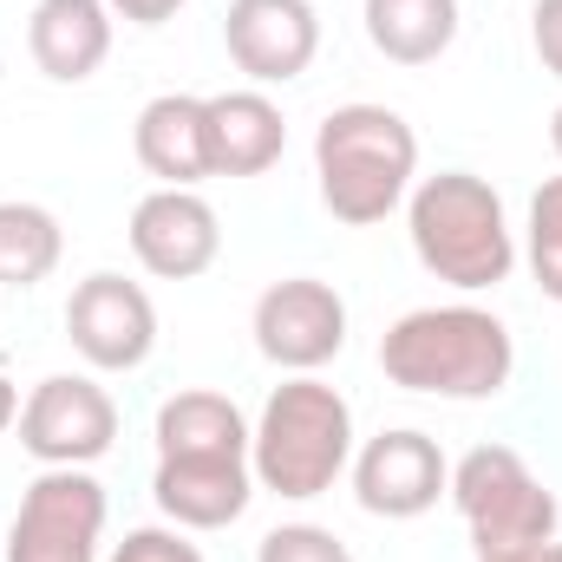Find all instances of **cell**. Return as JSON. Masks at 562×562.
Masks as SVG:
<instances>
[{
  "label": "cell",
  "mask_w": 562,
  "mask_h": 562,
  "mask_svg": "<svg viewBox=\"0 0 562 562\" xmlns=\"http://www.w3.org/2000/svg\"><path fill=\"white\" fill-rule=\"evenodd\" d=\"M380 367L393 386L425 400H497L517 373V340L491 307H471V301L413 307L386 327Z\"/></svg>",
  "instance_id": "1"
},
{
  "label": "cell",
  "mask_w": 562,
  "mask_h": 562,
  "mask_svg": "<svg viewBox=\"0 0 562 562\" xmlns=\"http://www.w3.org/2000/svg\"><path fill=\"white\" fill-rule=\"evenodd\" d=\"M314 177L334 223H386L419 177V132L393 105H340L314 132Z\"/></svg>",
  "instance_id": "2"
},
{
  "label": "cell",
  "mask_w": 562,
  "mask_h": 562,
  "mask_svg": "<svg viewBox=\"0 0 562 562\" xmlns=\"http://www.w3.org/2000/svg\"><path fill=\"white\" fill-rule=\"evenodd\" d=\"M406 236H413V256L425 262V276H438L458 294L497 288L517 269V229L504 216V196L471 170H438V177L413 183Z\"/></svg>",
  "instance_id": "3"
},
{
  "label": "cell",
  "mask_w": 562,
  "mask_h": 562,
  "mask_svg": "<svg viewBox=\"0 0 562 562\" xmlns=\"http://www.w3.org/2000/svg\"><path fill=\"white\" fill-rule=\"evenodd\" d=\"M347 464H353V406L340 400V386L314 373L281 380L249 438L256 484L288 504H307V497H327Z\"/></svg>",
  "instance_id": "4"
},
{
  "label": "cell",
  "mask_w": 562,
  "mask_h": 562,
  "mask_svg": "<svg viewBox=\"0 0 562 562\" xmlns=\"http://www.w3.org/2000/svg\"><path fill=\"white\" fill-rule=\"evenodd\" d=\"M471 530V550H517V543H550L557 537V491L524 464V451L510 445H477L451 464V491H445Z\"/></svg>",
  "instance_id": "5"
},
{
  "label": "cell",
  "mask_w": 562,
  "mask_h": 562,
  "mask_svg": "<svg viewBox=\"0 0 562 562\" xmlns=\"http://www.w3.org/2000/svg\"><path fill=\"white\" fill-rule=\"evenodd\" d=\"M99 537H105V484L86 464H46L20 497L0 562H99Z\"/></svg>",
  "instance_id": "6"
},
{
  "label": "cell",
  "mask_w": 562,
  "mask_h": 562,
  "mask_svg": "<svg viewBox=\"0 0 562 562\" xmlns=\"http://www.w3.org/2000/svg\"><path fill=\"white\" fill-rule=\"evenodd\" d=\"M119 438V400L86 373H53L20 400V445L40 464H92Z\"/></svg>",
  "instance_id": "7"
},
{
  "label": "cell",
  "mask_w": 562,
  "mask_h": 562,
  "mask_svg": "<svg viewBox=\"0 0 562 562\" xmlns=\"http://www.w3.org/2000/svg\"><path fill=\"white\" fill-rule=\"evenodd\" d=\"M347 471H353L360 510L386 517V524H413L425 510H438V497L451 491V464H445L438 438H425L413 425H393V431L367 438Z\"/></svg>",
  "instance_id": "8"
},
{
  "label": "cell",
  "mask_w": 562,
  "mask_h": 562,
  "mask_svg": "<svg viewBox=\"0 0 562 562\" xmlns=\"http://www.w3.org/2000/svg\"><path fill=\"white\" fill-rule=\"evenodd\" d=\"M66 340L79 347V360L92 373H132L157 347V307H150V294L138 281L99 269L66 301Z\"/></svg>",
  "instance_id": "9"
},
{
  "label": "cell",
  "mask_w": 562,
  "mask_h": 562,
  "mask_svg": "<svg viewBox=\"0 0 562 562\" xmlns=\"http://www.w3.org/2000/svg\"><path fill=\"white\" fill-rule=\"evenodd\" d=\"M256 347L281 373H321L347 347V301L321 276H288L256 301Z\"/></svg>",
  "instance_id": "10"
},
{
  "label": "cell",
  "mask_w": 562,
  "mask_h": 562,
  "mask_svg": "<svg viewBox=\"0 0 562 562\" xmlns=\"http://www.w3.org/2000/svg\"><path fill=\"white\" fill-rule=\"evenodd\" d=\"M132 256L157 281H196L223 256V223L203 190H150L132 210Z\"/></svg>",
  "instance_id": "11"
},
{
  "label": "cell",
  "mask_w": 562,
  "mask_h": 562,
  "mask_svg": "<svg viewBox=\"0 0 562 562\" xmlns=\"http://www.w3.org/2000/svg\"><path fill=\"white\" fill-rule=\"evenodd\" d=\"M223 46L236 72H249L256 86H288L321 53V13L307 0H229Z\"/></svg>",
  "instance_id": "12"
},
{
  "label": "cell",
  "mask_w": 562,
  "mask_h": 562,
  "mask_svg": "<svg viewBox=\"0 0 562 562\" xmlns=\"http://www.w3.org/2000/svg\"><path fill=\"white\" fill-rule=\"evenodd\" d=\"M150 497L177 530H229L256 497V471L249 458H157Z\"/></svg>",
  "instance_id": "13"
},
{
  "label": "cell",
  "mask_w": 562,
  "mask_h": 562,
  "mask_svg": "<svg viewBox=\"0 0 562 562\" xmlns=\"http://www.w3.org/2000/svg\"><path fill=\"white\" fill-rule=\"evenodd\" d=\"M132 150L157 177V190H196L210 170V99L196 92H157L132 125Z\"/></svg>",
  "instance_id": "14"
},
{
  "label": "cell",
  "mask_w": 562,
  "mask_h": 562,
  "mask_svg": "<svg viewBox=\"0 0 562 562\" xmlns=\"http://www.w3.org/2000/svg\"><path fill=\"white\" fill-rule=\"evenodd\" d=\"M112 7L105 0H33L26 13V53L53 86H79L112 53Z\"/></svg>",
  "instance_id": "15"
},
{
  "label": "cell",
  "mask_w": 562,
  "mask_h": 562,
  "mask_svg": "<svg viewBox=\"0 0 562 562\" xmlns=\"http://www.w3.org/2000/svg\"><path fill=\"white\" fill-rule=\"evenodd\" d=\"M288 150V119L269 92H216L210 99V170L216 177H262Z\"/></svg>",
  "instance_id": "16"
},
{
  "label": "cell",
  "mask_w": 562,
  "mask_h": 562,
  "mask_svg": "<svg viewBox=\"0 0 562 562\" xmlns=\"http://www.w3.org/2000/svg\"><path fill=\"white\" fill-rule=\"evenodd\" d=\"M249 438L256 425L229 393L190 386L157 406V458H249Z\"/></svg>",
  "instance_id": "17"
},
{
  "label": "cell",
  "mask_w": 562,
  "mask_h": 562,
  "mask_svg": "<svg viewBox=\"0 0 562 562\" xmlns=\"http://www.w3.org/2000/svg\"><path fill=\"white\" fill-rule=\"evenodd\" d=\"M367 40L393 66H431L458 40V0H367Z\"/></svg>",
  "instance_id": "18"
},
{
  "label": "cell",
  "mask_w": 562,
  "mask_h": 562,
  "mask_svg": "<svg viewBox=\"0 0 562 562\" xmlns=\"http://www.w3.org/2000/svg\"><path fill=\"white\" fill-rule=\"evenodd\" d=\"M66 256V229L46 203H0V288H40Z\"/></svg>",
  "instance_id": "19"
},
{
  "label": "cell",
  "mask_w": 562,
  "mask_h": 562,
  "mask_svg": "<svg viewBox=\"0 0 562 562\" xmlns=\"http://www.w3.org/2000/svg\"><path fill=\"white\" fill-rule=\"evenodd\" d=\"M524 256L537 288L562 301V177H543V190L530 196V223H524Z\"/></svg>",
  "instance_id": "20"
},
{
  "label": "cell",
  "mask_w": 562,
  "mask_h": 562,
  "mask_svg": "<svg viewBox=\"0 0 562 562\" xmlns=\"http://www.w3.org/2000/svg\"><path fill=\"white\" fill-rule=\"evenodd\" d=\"M256 562H353V550L321 524H276L256 543Z\"/></svg>",
  "instance_id": "21"
},
{
  "label": "cell",
  "mask_w": 562,
  "mask_h": 562,
  "mask_svg": "<svg viewBox=\"0 0 562 562\" xmlns=\"http://www.w3.org/2000/svg\"><path fill=\"white\" fill-rule=\"evenodd\" d=\"M112 562H203V550L170 524V530H157V524H144V530H125V543L112 550Z\"/></svg>",
  "instance_id": "22"
},
{
  "label": "cell",
  "mask_w": 562,
  "mask_h": 562,
  "mask_svg": "<svg viewBox=\"0 0 562 562\" xmlns=\"http://www.w3.org/2000/svg\"><path fill=\"white\" fill-rule=\"evenodd\" d=\"M530 46H537L543 72L562 79V0H537V7H530Z\"/></svg>",
  "instance_id": "23"
},
{
  "label": "cell",
  "mask_w": 562,
  "mask_h": 562,
  "mask_svg": "<svg viewBox=\"0 0 562 562\" xmlns=\"http://www.w3.org/2000/svg\"><path fill=\"white\" fill-rule=\"evenodd\" d=\"M105 7H112L119 20H132V26H164L183 0H105Z\"/></svg>",
  "instance_id": "24"
},
{
  "label": "cell",
  "mask_w": 562,
  "mask_h": 562,
  "mask_svg": "<svg viewBox=\"0 0 562 562\" xmlns=\"http://www.w3.org/2000/svg\"><path fill=\"white\" fill-rule=\"evenodd\" d=\"M477 562H562V543L550 537V543H517V550H491V557Z\"/></svg>",
  "instance_id": "25"
},
{
  "label": "cell",
  "mask_w": 562,
  "mask_h": 562,
  "mask_svg": "<svg viewBox=\"0 0 562 562\" xmlns=\"http://www.w3.org/2000/svg\"><path fill=\"white\" fill-rule=\"evenodd\" d=\"M20 425V393H13V380L0 373V431H13Z\"/></svg>",
  "instance_id": "26"
},
{
  "label": "cell",
  "mask_w": 562,
  "mask_h": 562,
  "mask_svg": "<svg viewBox=\"0 0 562 562\" xmlns=\"http://www.w3.org/2000/svg\"><path fill=\"white\" fill-rule=\"evenodd\" d=\"M550 144H557V157H562V105H557V119H550Z\"/></svg>",
  "instance_id": "27"
},
{
  "label": "cell",
  "mask_w": 562,
  "mask_h": 562,
  "mask_svg": "<svg viewBox=\"0 0 562 562\" xmlns=\"http://www.w3.org/2000/svg\"><path fill=\"white\" fill-rule=\"evenodd\" d=\"M0 550H7V537H0Z\"/></svg>",
  "instance_id": "28"
}]
</instances>
